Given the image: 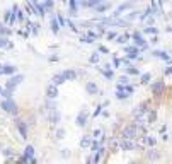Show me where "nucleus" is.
I'll list each match as a JSON object with an SVG mask.
<instances>
[{"label":"nucleus","instance_id":"1","mask_svg":"<svg viewBox=\"0 0 172 164\" xmlns=\"http://www.w3.org/2000/svg\"><path fill=\"white\" fill-rule=\"evenodd\" d=\"M121 137H123V140H131V142H133V138L138 137V127L135 125V123H131V125L124 127Z\"/></svg>","mask_w":172,"mask_h":164},{"label":"nucleus","instance_id":"2","mask_svg":"<svg viewBox=\"0 0 172 164\" xmlns=\"http://www.w3.org/2000/svg\"><path fill=\"white\" fill-rule=\"evenodd\" d=\"M2 109L3 111H7L9 115H12V116H17V113H19V109H17V104L14 103L12 99H5V101H2Z\"/></svg>","mask_w":172,"mask_h":164},{"label":"nucleus","instance_id":"3","mask_svg":"<svg viewBox=\"0 0 172 164\" xmlns=\"http://www.w3.org/2000/svg\"><path fill=\"white\" fill-rule=\"evenodd\" d=\"M24 81V75H21V74H17V75H14V77H10L9 79V82L5 84V89L9 91V92H12L14 89H16L17 86H19L21 82Z\"/></svg>","mask_w":172,"mask_h":164},{"label":"nucleus","instance_id":"4","mask_svg":"<svg viewBox=\"0 0 172 164\" xmlns=\"http://www.w3.org/2000/svg\"><path fill=\"white\" fill-rule=\"evenodd\" d=\"M164 89H165V82H164V81L155 82V84H153V87H152V92H153V96H160V94L164 92Z\"/></svg>","mask_w":172,"mask_h":164},{"label":"nucleus","instance_id":"5","mask_svg":"<svg viewBox=\"0 0 172 164\" xmlns=\"http://www.w3.org/2000/svg\"><path fill=\"white\" fill-rule=\"evenodd\" d=\"M118 147L123 149V151H133V149H135V144H133L131 140H123V138H121V140L118 142Z\"/></svg>","mask_w":172,"mask_h":164},{"label":"nucleus","instance_id":"6","mask_svg":"<svg viewBox=\"0 0 172 164\" xmlns=\"http://www.w3.org/2000/svg\"><path fill=\"white\" fill-rule=\"evenodd\" d=\"M29 5H31V9L34 10V14H36V10H38L41 17H45V16H46V10H45V7H43L41 3H38V2H31Z\"/></svg>","mask_w":172,"mask_h":164},{"label":"nucleus","instance_id":"7","mask_svg":"<svg viewBox=\"0 0 172 164\" xmlns=\"http://www.w3.org/2000/svg\"><path fill=\"white\" fill-rule=\"evenodd\" d=\"M61 77H63V81H74V79H77V72L68 68V70L61 72Z\"/></svg>","mask_w":172,"mask_h":164},{"label":"nucleus","instance_id":"8","mask_svg":"<svg viewBox=\"0 0 172 164\" xmlns=\"http://www.w3.org/2000/svg\"><path fill=\"white\" fill-rule=\"evenodd\" d=\"M16 72H17V68L14 67V65H2V67H0V74L12 75V74H16Z\"/></svg>","mask_w":172,"mask_h":164},{"label":"nucleus","instance_id":"9","mask_svg":"<svg viewBox=\"0 0 172 164\" xmlns=\"http://www.w3.org/2000/svg\"><path fill=\"white\" fill-rule=\"evenodd\" d=\"M46 94H48L50 99H55V97H58V87L53 86V84H50V86L46 87Z\"/></svg>","mask_w":172,"mask_h":164},{"label":"nucleus","instance_id":"10","mask_svg":"<svg viewBox=\"0 0 172 164\" xmlns=\"http://www.w3.org/2000/svg\"><path fill=\"white\" fill-rule=\"evenodd\" d=\"M16 123H17V130H19V133L22 135V138L26 140V138H27V127H26V123L21 122V120H17Z\"/></svg>","mask_w":172,"mask_h":164},{"label":"nucleus","instance_id":"11","mask_svg":"<svg viewBox=\"0 0 172 164\" xmlns=\"http://www.w3.org/2000/svg\"><path fill=\"white\" fill-rule=\"evenodd\" d=\"M48 122L51 123V125H56V123L60 122V113H58V109H55V111H50Z\"/></svg>","mask_w":172,"mask_h":164},{"label":"nucleus","instance_id":"12","mask_svg":"<svg viewBox=\"0 0 172 164\" xmlns=\"http://www.w3.org/2000/svg\"><path fill=\"white\" fill-rule=\"evenodd\" d=\"M87 118H89V115H87L85 111L79 113V115H77V125H79V127H84V125L87 123Z\"/></svg>","mask_w":172,"mask_h":164},{"label":"nucleus","instance_id":"13","mask_svg":"<svg viewBox=\"0 0 172 164\" xmlns=\"http://www.w3.org/2000/svg\"><path fill=\"white\" fill-rule=\"evenodd\" d=\"M153 55H155V57H159V58H162V60H165V62H170V55L167 53V52H164V50H155Z\"/></svg>","mask_w":172,"mask_h":164},{"label":"nucleus","instance_id":"14","mask_svg":"<svg viewBox=\"0 0 172 164\" xmlns=\"http://www.w3.org/2000/svg\"><path fill=\"white\" fill-rule=\"evenodd\" d=\"M85 89H87V92H89V94H97L99 92V87H97L96 82H87Z\"/></svg>","mask_w":172,"mask_h":164},{"label":"nucleus","instance_id":"15","mask_svg":"<svg viewBox=\"0 0 172 164\" xmlns=\"http://www.w3.org/2000/svg\"><path fill=\"white\" fill-rule=\"evenodd\" d=\"M126 53H128V57H130V58H136L140 52H138L136 46H126Z\"/></svg>","mask_w":172,"mask_h":164},{"label":"nucleus","instance_id":"16","mask_svg":"<svg viewBox=\"0 0 172 164\" xmlns=\"http://www.w3.org/2000/svg\"><path fill=\"white\" fill-rule=\"evenodd\" d=\"M131 38L135 39V43H136L138 46H143V45H145V39L141 38V34H140V32H136V31H135L133 34H131Z\"/></svg>","mask_w":172,"mask_h":164},{"label":"nucleus","instance_id":"17","mask_svg":"<svg viewBox=\"0 0 172 164\" xmlns=\"http://www.w3.org/2000/svg\"><path fill=\"white\" fill-rule=\"evenodd\" d=\"M90 144H92V138H90L89 135L82 137V140H80V147H82V149H87V147H90Z\"/></svg>","mask_w":172,"mask_h":164},{"label":"nucleus","instance_id":"18","mask_svg":"<svg viewBox=\"0 0 172 164\" xmlns=\"http://www.w3.org/2000/svg\"><path fill=\"white\" fill-rule=\"evenodd\" d=\"M128 9H131V2H126V3H121V5L116 9V12H114V16H119V14L123 12V10H128Z\"/></svg>","mask_w":172,"mask_h":164},{"label":"nucleus","instance_id":"19","mask_svg":"<svg viewBox=\"0 0 172 164\" xmlns=\"http://www.w3.org/2000/svg\"><path fill=\"white\" fill-rule=\"evenodd\" d=\"M24 157H26V159L34 157V147H32V145H27V147L24 149Z\"/></svg>","mask_w":172,"mask_h":164},{"label":"nucleus","instance_id":"20","mask_svg":"<svg viewBox=\"0 0 172 164\" xmlns=\"http://www.w3.org/2000/svg\"><path fill=\"white\" fill-rule=\"evenodd\" d=\"M148 115H147V120H145V122H147V123H153V122H155V118H157V111H155V109H148Z\"/></svg>","mask_w":172,"mask_h":164},{"label":"nucleus","instance_id":"21","mask_svg":"<svg viewBox=\"0 0 172 164\" xmlns=\"http://www.w3.org/2000/svg\"><path fill=\"white\" fill-rule=\"evenodd\" d=\"M51 82H53V86H60V84H63V77H61V74H56V75H53V79H51Z\"/></svg>","mask_w":172,"mask_h":164},{"label":"nucleus","instance_id":"22","mask_svg":"<svg viewBox=\"0 0 172 164\" xmlns=\"http://www.w3.org/2000/svg\"><path fill=\"white\" fill-rule=\"evenodd\" d=\"M143 32H145V34H159V29L153 27V26H148V27L143 29Z\"/></svg>","mask_w":172,"mask_h":164},{"label":"nucleus","instance_id":"23","mask_svg":"<svg viewBox=\"0 0 172 164\" xmlns=\"http://www.w3.org/2000/svg\"><path fill=\"white\" fill-rule=\"evenodd\" d=\"M108 9H111V3H99L96 7L97 12H104V10H108Z\"/></svg>","mask_w":172,"mask_h":164},{"label":"nucleus","instance_id":"24","mask_svg":"<svg viewBox=\"0 0 172 164\" xmlns=\"http://www.w3.org/2000/svg\"><path fill=\"white\" fill-rule=\"evenodd\" d=\"M126 72H128V74H131V75H138V74H140V72H138V68L133 67V65H128V67H126Z\"/></svg>","mask_w":172,"mask_h":164},{"label":"nucleus","instance_id":"25","mask_svg":"<svg viewBox=\"0 0 172 164\" xmlns=\"http://www.w3.org/2000/svg\"><path fill=\"white\" fill-rule=\"evenodd\" d=\"M51 31H53L55 34H58V31H60V26H58L56 19H51Z\"/></svg>","mask_w":172,"mask_h":164},{"label":"nucleus","instance_id":"26","mask_svg":"<svg viewBox=\"0 0 172 164\" xmlns=\"http://www.w3.org/2000/svg\"><path fill=\"white\" fill-rule=\"evenodd\" d=\"M147 156H148V159H159V157H160V154H159L157 151H153V149L147 152Z\"/></svg>","mask_w":172,"mask_h":164},{"label":"nucleus","instance_id":"27","mask_svg":"<svg viewBox=\"0 0 172 164\" xmlns=\"http://www.w3.org/2000/svg\"><path fill=\"white\" fill-rule=\"evenodd\" d=\"M0 96H3L5 99H12V92H9L7 89H0Z\"/></svg>","mask_w":172,"mask_h":164},{"label":"nucleus","instance_id":"28","mask_svg":"<svg viewBox=\"0 0 172 164\" xmlns=\"http://www.w3.org/2000/svg\"><path fill=\"white\" fill-rule=\"evenodd\" d=\"M150 81H152V74H148V72H147V74L141 75V84H148Z\"/></svg>","mask_w":172,"mask_h":164},{"label":"nucleus","instance_id":"29","mask_svg":"<svg viewBox=\"0 0 172 164\" xmlns=\"http://www.w3.org/2000/svg\"><path fill=\"white\" fill-rule=\"evenodd\" d=\"M128 38H130V36H128V34L116 36V43H121V45H123V43H126V39H128Z\"/></svg>","mask_w":172,"mask_h":164},{"label":"nucleus","instance_id":"30","mask_svg":"<svg viewBox=\"0 0 172 164\" xmlns=\"http://www.w3.org/2000/svg\"><path fill=\"white\" fill-rule=\"evenodd\" d=\"M14 12H17V17H16V19H19V21H24V12H22V10H19V9H17V7H14Z\"/></svg>","mask_w":172,"mask_h":164},{"label":"nucleus","instance_id":"31","mask_svg":"<svg viewBox=\"0 0 172 164\" xmlns=\"http://www.w3.org/2000/svg\"><path fill=\"white\" fill-rule=\"evenodd\" d=\"M99 60H101V55L92 53V57H90V63H99Z\"/></svg>","mask_w":172,"mask_h":164},{"label":"nucleus","instance_id":"32","mask_svg":"<svg viewBox=\"0 0 172 164\" xmlns=\"http://www.w3.org/2000/svg\"><path fill=\"white\" fill-rule=\"evenodd\" d=\"M128 96H130V94L123 92V91H116V97H118V99H126Z\"/></svg>","mask_w":172,"mask_h":164},{"label":"nucleus","instance_id":"33","mask_svg":"<svg viewBox=\"0 0 172 164\" xmlns=\"http://www.w3.org/2000/svg\"><path fill=\"white\" fill-rule=\"evenodd\" d=\"M143 142H145V144H148V145H155V138H153V137H143Z\"/></svg>","mask_w":172,"mask_h":164},{"label":"nucleus","instance_id":"34","mask_svg":"<svg viewBox=\"0 0 172 164\" xmlns=\"http://www.w3.org/2000/svg\"><path fill=\"white\" fill-rule=\"evenodd\" d=\"M85 38H89L90 41H94V39H97V38H99V34H96V32H92V31H89V32H87V36H85Z\"/></svg>","mask_w":172,"mask_h":164},{"label":"nucleus","instance_id":"35","mask_svg":"<svg viewBox=\"0 0 172 164\" xmlns=\"http://www.w3.org/2000/svg\"><path fill=\"white\" fill-rule=\"evenodd\" d=\"M5 46H9V48H10L12 45H10V43H7L5 38H0V48H5Z\"/></svg>","mask_w":172,"mask_h":164},{"label":"nucleus","instance_id":"36","mask_svg":"<svg viewBox=\"0 0 172 164\" xmlns=\"http://www.w3.org/2000/svg\"><path fill=\"white\" fill-rule=\"evenodd\" d=\"M65 137V130L63 128H58L56 130V138H63Z\"/></svg>","mask_w":172,"mask_h":164},{"label":"nucleus","instance_id":"37","mask_svg":"<svg viewBox=\"0 0 172 164\" xmlns=\"http://www.w3.org/2000/svg\"><path fill=\"white\" fill-rule=\"evenodd\" d=\"M101 72H102V74H104L108 79H112V72H111V70H102V68H101Z\"/></svg>","mask_w":172,"mask_h":164},{"label":"nucleus","instance_id":"38","mask_svg":"<svg viewBox=\"0 0 172 164\" xmlns=\"http://www.w3.org/2000/svg\"><path fill=\"white\" fill-rule=\"evenodd\" d=\"M9 22H10V24L16 22V14H14L12 10H10V16H9Z\"/></svg>","mask_w":172,"mask_h":164},{"label":"nucleus","instance_id":"39","mask_svg":"<svg viewBox=\"0 0 172 164\" xmlns=\"http://www.w3.org/2000/svg\"><path fill=\"white\" fill-rule=\"evenodd\" d=\"M0 32L2 34H10V29H7L5 26H0Z\"/></svg>","mask_w":172,"mask_h":164},{"label":"nucleus","instance_id":"40","mask_svg":"<svg viewBox=\"0 0 172 164\" xmlns=\"http://www.w3.org/2000/svg\"><path fill=\"white\" fill-rule=\"evenodd\" d=\"M14 152H12V149H3V156H7V157H10Z\"/></svg>","mask_w":172,"mask_h":164},{"label":"nucleus","instance_id":"41","mask_svg":"<svg viewBox=\"0 0 172 164\" xmlns=\"http://www.w3.org/2000/svg\"><path fill=\"white\" fill-rule=\"evenodd\" d=\"M112 65H114V67L118 68L119 65H121V60H119V58H112Z\"/></svg>","mask_w":172,"mask_h":164},{"label":"nucleus","instance_id":"42","mask_svg":"<svg viewBox=\"0 0 172 164\" xmlns=\"http://www.w3.org/2000/svg\"><path fill=\"white\" fill-rule=\"evenodd\" d=\"M53 5H55V2H53V0H48V2H45V7H46V9H51Z\"/></svg>","mask_w":172,"mask_h":164},{"label":"nucleus","instance_id":"43","mask_svg":"<svg viewBox=\"0 0 172 164\" xmlns=\"http://www.w3.org/2000/svg\"><path fill=\"white\" fill-rule=\"evenodd\" d=\"M136 12H130V14H128V19H130V21H133V19H136Z\"/></svg>","mask_w":172,"mask_h":164},{"label":"nucleus","instance_id":"44","mask_svg":"<svg viewBox=\"0 0 172 164\" xmlns=\"http://www.w3.org/2000/svg\"><path fill=\"white\" fill-rule=\"evenodd\" d=\"M99 53H109V50L106 48L104 45H102V46H99Z\"/></svg>","mask_w":172,"mask_h":164},{"label":"nucleus","instance_id":"45","mask_svg":"<svg viewBox=\"0 0 172 164\" xmlns=\"http://www.w3.org/2000/svg\"><path fill=\"white\" fill-rule=\"evenodd\" d=\"M16 164H27V159H26V157H24V156H22V157H21V159H19V161H17V162H16Z\"/></svg>","mask_w":172,"mask_h":164},{"label":"nucleus","instance_id":"46","mask_svg":"<svg viewBox=\"0 0 172 164\" xmlns=\"http://www.w3.org/2000/svg\"><path fill=\"white\" fill-rule=\"evenodd\" d=\"M68 26H70V29H72V31H79V27H77L75 24L72 22V21H70V22H68Z\"/></svg>","mask_w":172,"mask_h":164},{"label":"nucleus","instance_id":"47","mask_svg":"<svg viewBox=\"0 0 172 164\" xmlns=\"http://www.w3.org/2000/svg\"><path fill=\"white\" fill-rule=\"evenodd\" d=\"M90 145H92V147H90L92 151H97V149H99V142H92Z\"/></svg>","mask_w":172,"mask_h":164},{"label":"nucleus","instance_id":"48","mask_svg":"<svg viewBox=\"0 0 172 164\" xmlns=\"http://www.w3.org/2000/svg\"><path fill=\"white\" fill-rule=\"evenodd\" d=\"M111 147H112V151H116V149H118V140H112L111 142Z\"/></svg>","mask_w":172,"mask_h":164},{"label":"nucleus","instance_id":"49","mask_svg":"<svg viewBox=\"0 0 172 164\" xmlns=\"http://www.w3.org/2000/svg\"><path fill=\"white\" fill-rule=\"evenodd\" d=\"M116 36H118L116 32H108V38L109 39H116Z\"/></svg>","mask_w":172,"mask_h":164},{"label":"nucleus","instance_id":"50","mask_svg":"<svg viewBox=\"0 0 172 164\" xmlns=\"http://www.w3.org/2000/svg\"><path fill=\"white\" fill-rule=\"evenodd\" d=\"M27 162H29V164H38V161H36V157H31V159H27Z\"/></svg>","mask_w":172,"mask_h":164},{"label":"nucleus","instance_id":"51","mask_svg":"<svg viewBox=\"0 0 172 164\" xmlns=\"http://www.w3.org/2000/svg\"><path fill=\"white\" fill-rule=\"evenodd\" d=\"M9 16H10V10H7V12H5V16H3V19H5L7 22H9Z\"/></svg>","mask_w":172,"mask_h":164},{"label":"nucleus","instance_id":"52","mask_svg":"<svg viewBox=\"0 0 172 164\" xmlns=\"http://www.w3.org/2000/svg\"><path fill=\"white\" fill-rule=\"evenodd\" d=\"M172 74V67H167L165 68V75H170Z\"/></svg>","mask_w":172,"mask_h":164},{"label":"nucleus","instance_id":"53","mask_svg":"<svg viewBox=\"0 0 172 164\" xmlns=\"http://www.w3.org/2000/svg\"><path fill=\"white\" fill-rule=\"evenodd\" d=\"M92 135H94V138L99 137V135H101V130H94V133H92Z\"/></svg>","mask_w":172,"mask_h":164},{"label":"nucleus","instance_id":"54","mask_svg":"<svg viewBox=\"0 0 172 164\" xmlns=\"http://www.w3.org/2000/svg\"><path fill=\"white\" fill-rule=\"evenodd\" d=\"M101 109H102V106H97V109H96V113H94V115H96V116H97V115H99V113H101Z\"/></svg>","mask_w":172,"mask_h":164},{"label":"nucleus","instance_id":"55","mask_svg":"<svg viewBox=\"0 0 172 164\" xmlns=\"http://www.w3.org/2000/svg\"><path fill=\"white\" fill-rule=\"evenodd\" d=\"M82 43H92V41H90L89 38H82Z\"/></svg>","mask_w":172,"mask_h":164},{"label":"nucleus","instance_id":"56","mask_svg":"<svg viewBox=\"0 0 172 164\" xmlns=\"http://www.w3.org/2000/svg\"><path fill=\"white\" fill-rule=\"evenodd\" d=\"M92 162H94L92 159H90V157H87V162H85V164H92Z\"/></svg>","mask_w":172,"mask_h":164}]
</instances>
